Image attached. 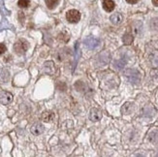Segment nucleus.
Segmentation results:
<instances>
[{
    "instance_id": "14",
    "label": "nucleus",
    "mask_w": 158,
    "mask_h": 157,
    "mask_svg": "<svg viewBox=\"0 0 158 157\" xmlns=\"http://www.w3.org/2000/svg\"><path fill=\"white\" fill-rule=\"evenodd\" d=\"M7 52V48L4 44L0 43V56H2V54H4L5 52Z\"/></svg>"
},
{
    "instance_id": "2",
    "label": "nucleus",
    "mask_w": 158,
    "mask_h": 157,
    "mask_svg": "<svg viewBox=\"0 0 158 157\" xmlns=\"http://www.w3.org/2000/svg\"><path fill=\"white\" fill-rule=\"evenodd\" d=\"M66 19L70 23H77L81 19V13L78 10H69L66 14Z\"/></svg>"
},
{
    "instance_id": "10",
    "label": "nucleus",
    "mask_w": 158,
    "mask_h": 157,
    "mask_svg": "<svg viewBox=\"0 0 158 157\" xmlns=\"http://www.w3.org/2000/svg\"><path fill=\"white\" fill-rule=\"evenodd\" d=\"M45 2L49 9H54L57 6L59 0H45Z\"/></svg>"
},
{
    "instance_id": "6",
    "label": "nucleus",
    "mask_w": 158,
    "mask_h": 157,
    "mask_svg": "<svg viewBox=\"0 0 158 157\" xmlns=\"http://www.w3.org/2000/svg\"><path fill=\"white\" fill-rule=\"evenodd\" d=\"M110 19H111V22L114 24H119L123 20V17H122V15L120 13H115V14H114V15L111 16Z\"/></svg>"
},
{
    "instance_id": "16",
    "label": "nucleus",
    "mask_w": 158,
    "mask_h": 157,
    "mask_svg": "<svg viewBox=\"0 0 158 157\" xmlns=\"http://www.w3.org/2000/svg\"><path fill=\"white\" fill-rule=\"evenodd\" d=\"M152 4L154 6H157L158 7V0H152Z\"/></svg>"
},
{
    "instance_id": "1",
    "label": "nucleus",
    "mask_w": 158,
    "mask_h": 157,
    "mask_svg": "<svg viewBox=\"0 0 158 157\" xmlns=\"http://www.w3.org/2000/svg\"><path fill=\"white\" fill-rule=\"evenodd\" d=\"M28 47H29L28 42H27L26 40L19 39L15 43V45H14V50H15V52L18 54H20V56H22V54H24L27 52Z\"/></svg>"
},
{
    "instance_id": "9",
    "label": "nucleus",
    "mask_w": 158,
    "mask_h": 157,
    "mask_svg": "<svg viewBox=\"0 0 158 157\" xmlns=\"http://www.w3.org/2000/svg\"><path fill=\"white\" fill-rule=\"evenodd\" d=\"M44 126L41 124V123H37L35 125H33L32 128H31V132L34 134V135H40L44 132Z\"/></svg>"
},
{
    "instance_id": "7",
    "label": "nucleus",
    "mask_w": 158,
    "mask_h": 157,
    "mask_svg": "<svg viewBox=\"0 0 158 157\" xmlns=\"http://www.w3.org/2000/svg\"><path fill=\"white\" fill-rule=\"evenodd\" d=\"M121 111H122L123 114H130L134 111V104H132V103H125L124 105H123Z\"/></svg>"
},
{
    "instance_id": "12",
    "label": "nucleus",
    "mask_w": 158,
    "mask_h": 157,
    "mask_svg": "<svg viewBox=\"0 0 158 157\" xmlns=\"http://www.w3.org/2000/svg\"><path fill=\"white\" fill-rule=\"evenodd\" d=\"M29 4H30L29 0H19V2H18V5L20 8H27V7L29 6Z\"/></svg>"
},
{
    "instance_id": "13",
    "label": "nucleus",
    "mask_w": 158,
    "mask_h": 157,
    "mask_svg": "<svg viewBox=\"0 0 158 157\" xmlns=\"http://www.w3.org/2000/svg\"><path fill=\"white\" fill-rule=\"evenodd\" d=\"M150 75H152V78L153 79V81H158V69H153L150 72Z\"/></svg>"
},
{
    "instance_id": "3",
    "label": "nucleus",
    "mask_w": 158,
    "mask_h": 157,
    "mask_svg": "<svg viewBox=\"0 0 158 157\" xmlns=\"http://www.w3.org/2000/svg\"><path fill=\"white\" fill-rule=\"evenodd\" d=\"M13 101V95L8 91L0 92V103L3 105H9Z\"/></svg>"
},
{
    "instance_id": "11",
    "label": "nucleus",
    "mask_w": 158,
    "mask_h": 157,
    "mask_svg": "<svg viewBox=\"0 0 158 157\" xmlns=\"http://www.w3.org/2000/svg\"><path fill=\"white\" fill-rule=\"evenodd\" d=\"M134 40V37L132 34H125L124 36H123V43H124L125 45H131L132 42Z\"/></svg>"
},
{
    "instance_id": "5",
    "label": "nucleus",
    "mask_w": 158,
    "mask_h": 157,
    "mask_svg": "<svg viewBox=\"0 0 158 157\" xmlns=\"http://www.w3.org/2000/svg\"><path fill=\"white\" fill-rule=\"evenodd\" d=\"M102 5L103 8L107 12H112L114 11L115 4L114 2V0H102Z\"/></svg>"
},
{
    "instance_id": "4",
    "label": "nucleus",
    "mask_w": 158,
    "mask_h": 157,
    "mask_svg": "<svg viewBox=\"0 0 158 157\" xmlns=\"http://www.w3.org/2000/svg\"><path fill=\"white\" fill-rule=\"evenodd\" d=\"M102 118V112L96 108H93L89 112V119L93 122H97Z\"/></svg>"
},
{
    "instance_id": "8",
    "label": "nucleus",
    "mask_w": 158,
    "mask_h": 157,
    "mask_svg": "<svg viewBox=\"0 0 158 157\" xmlns=\"http://www.w3.org/2000/svg\"><path fill=\"white\" fill-rule=\"evenodd\" d=\"M54 118V114L51 111H47L42 114V120L45 122H51Z\"/></svg>"
},
{
    "instance_id": "15",
    "label": "nucleus",
    "mask_w": 158,
    "mask_h": 157,
    "mask_svg": "<svg viewBox=\"0 0 158 157\" xmlns=\"http://www.w3.org/2000/svg\"><path fill=\"white\" fill-rule=\"evenodd\" d=\"M139 0H126V2H128L129 4H136Z\"/></svg>"
}]
</instances>
